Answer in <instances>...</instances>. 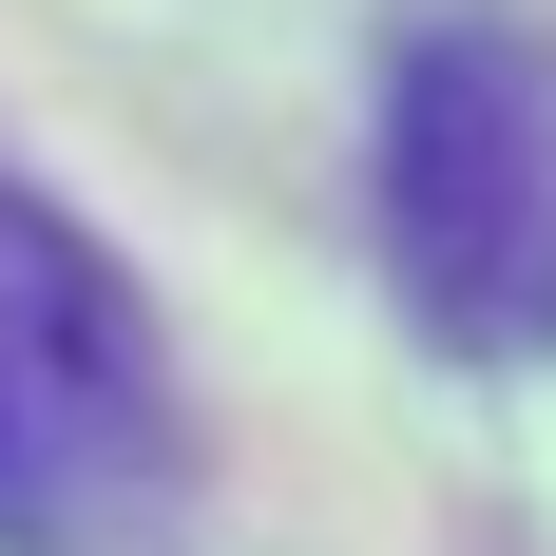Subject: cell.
Returning <instances> with one entry per match:
<instances>
[{
	"instance_id": "2",
	"label": "cell",
	"mask_w": 556,
	"mask_h": 556,
	"mask_svg": "<svg viewBox=\"0 0 556 556\" xmlns=\"http://www.w3.org/2000/svg\"><path fill=\"white\" fill-rule=\"evenodd\" d=\"M173 345L154 288L0 154V556H115L173 500Z\"/></svg>"
},
{
	"instance_id": "1",
	"label": "cell",
	"mask_w": 556,
	"mask_h": 556,
	"mask_svg": "<svg viewBox=\"0 0 556 556\" xmlns=\"http://www.w3.org/2000/svg\"><path fill=\"white\" fill-rule=\"evenodd\" d=\"M365 230L442 365H556V20L403 0L365 97Z\"/></svg>"
}]
</instances>
